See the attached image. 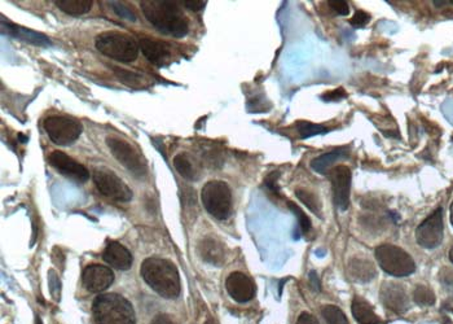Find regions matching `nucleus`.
<instances>
[{"label":"nucleus","mask_w":453,"mask_h":324,"mask_svg":"<svg viewBox=\"0 0 453 324\" xmlns=\"http://www.w3.org/2000/svg\"><path fill=\"white\" fill-rule=\"evenodd\" d=\"M183 6H184L185 8H188V10L198 12V10H204L205 7H206V1H202V0H200V1L185 0V1H183Z\"/></svg>","instance_id":"f704fd0d"},{"label":"nucleus","mask_w":453,"mask_h":324,"mask_svg":"<svg viewBox=\"0 0 453 324\" xmlns=\"http://www.w3.org/2000/svg\"><path fill=\"white\" fill-rule=\"evenodd\" d=\"M56 6L60 10L72 15V16H82L93 8V0H56Z\"/></svg>","instance_id":"5701e85b"},{"label":"nucleus","mask_w":453,"mask_h":324,"mask_svg":"<svg viewBox=\"0 0 453 324\" xmlns=\"http://www.w3.org/2000/svg\"><path fill=\"white\" fill-rule=\"evenodd\" d=\"M296 324H319V321L310 313H302V314L299 315Z\"/></svg>","instance_id":"e433bc0d"},{"label":"nucleus","mask_w":453,"mask_h":324,"mask_svg":"<svg viewBox=\"0 0 453 324\" xmlns=\"http://www.w3.org/2000/svg\"><path fill=\"white\" fill-rule=\"evenodd\" d=\"M451 223H452L453 226V203L452 205H451Z\"/></svg>","instance_id":"a19ab883"},{"label":"nucleus","mask_w":453,"mask_h":324,"mask_svg":"<svg viewBox=\"0 0 453 324\" xmlns=\"http://www.w3.org/2000/svg\"><path fill=\"white\" fill-rule=\"evenodd\" d=\"M104 261L114 269L129 270L132 266V254L118 241H109L102 253Z\"/></svg>","instance_id":"f3484780"},{"label":"nucleus","mask_w":453,"mask_h":324,"mask_svg":"<svg viewBox=\"0 0 453 324\" xmlns=\"http://www.w3.org/2000/svg\"><path fill=\"white\" fill-rule=\"evenodd\" d=\"M450 259H451V262L453 263V247L451 248V250H450Z\"/></svg>","instance_id":"ea45409f"},{"label":"nucleus","mask_w":453,"mask_h":324,"mask_svg":"<svg viewBox=\"0 0 453 324\" xmlns=\"http://www.w3.org/2000/svg\"><path fill=\"white\" fill-rule=\"evenodd\" d=\"M225 288L228 295L236 301V302H249L255 296L257 288L253 281V279L248 277L246 274L235 271L225 280Z\"/></svg>","instance_id":"4468645a"},{"label":"nucleus","mask_w":453,"mask_h":324,"mask_svg":"<svg viewBox=\"0 0 453 324\" xmlns=\"http://www.w3.org/2000/svg\"><path fill=\"white\" fill-rule=\"evenodd\" d=\"M111 7L122 19L129 20V21H136V16L134 15V12L129 10L127 6L122 4L120 1H111Z\"/></svg>","instance_id":"7c9ffc66"},{"label":"nucleus","mask_w":453,"mask_h":324,"mask_svg":"<svg viewBox=\"0 0 453 324\" xmlns=\"http://www.w3.org/2000/svg\"><path fill=\"white\" fill-rule=\"evenodd\" d=\"M369 21L370 16L367 13V12H364V10H358V12L353 15V17L350 20V24H351V26H353V28H364V26H367V24H368Z\"/></svg>","instance_id":"2f4dec72"},{"label":"nucleus","mask_w":453,"mask_h":324,"mask_svg":"<svg viewBox=\"0 0 453 324\" xmlns=\"http://www.w3.org/2000/svg\"><path fill=\"white\" fill-rule=\"evenodd\" d=\"M141 10L145 19L165 36L184 38L189 31V21L176 1L143 0Z\"/></svg>","instance_id":"f257e3e1"},{"label":"nucleus","mask_w":453,"mask_h":324,"mask_svg":"<svg viewBox=\"0 0 453 324\" xmlns=\"http://www.w3.org/2000/svg\"><path fill=\"white\" fill-rule=\"evenodd\" d=\"M443 236V210L439 208L417 227L416 240L422 248L434 249L442 244Z\"/></svg>","instance_id":"9d476101"},{"label":"nucleus","mask_w":453,"mask_h":324,"mask_svg":"<svg viewBox=\"0 0 453 324\" xmlns=\"http://www.w3.org/2000/svg\"><path fill=\"white\" fill-rule=\"evenodd\" d=\"M198 254L204 259L206 263H210L214 266H222L227 259V250L222 242L213 238H206L204 240L200 241L198 247Z\"/></svg>","instance_id":"6ab92c4d"},{"label":"nucleus","mask_w":453,"mask_h":324,"mask_svg":"<svg viewBox=\"0 0 453 324\" xmlns=\"http://www.w3.org/2000/svg\"><path fill=\"white\" fill-rule=\"evenodd\" d=\"M1 31L4 34L17 38L19 40H24L33 46H51V40L46 36L37 33V31H33L30 29L17 26L10 21H7L4 17H1Z\"/></svg>","instance_id":"a211bd4d"},{"label":"nucleus","mask_w":453,"mask_h":324,"mask_svg":"<svg viewBox=\"0 0 453 324\" xmlns=\"http://www.w3.org/2000/svg\"><path fill=\"white\" fill-rule=\"evenodd\" d=\"M49 139L57 146H70L81 137L84 126L79 121L69 116H49L43 122Z\"/></svg>","instance_id":"6e6552de"},{"label":"nucleus","mask_w":453,"mask_h":324,"mask_svg":"<svg viewBox=\"0 0 453 324\" xmlns=\"http://www.w3.org/2000/svg\"><path fill=\"white\" fill-rule=\"evenodd\" d=\"M84 286L91 293H102L114 281V272L104 265H90L82 274Z\"/></svg>","instance_id":"ddd939ff"},{"label":"nucleus","mask_w":453,"mask_h":324,"mask_svg":"<svg viewBox=\"0 0 453 324\" xmlns=\"http://www.w3.org/2000/svg\"><path fill=\"white\" fill-rule=\"evenodd\" d=\"M413 300L417 305L433 306L435 304V295L430 288L418 286L413 292Z\"/></svg>","instance_id":"cd10ccee"},{"label":"nucleus","mask_w":453,"mask_h":324,"mask_svg":"<svg viewBox=\"0 0 453 324\" xmlns=\"http://www.w3.org/2000/svg\"><path fill=\"white\" fill-rule=\"evenodd\" d=\"M376 259L381 269L388 275L403 278L416 271V263L407 252L397 245L383 244L376 249Z\"/></svg>","instance_id":"39448f33"},{"label":"nucleus","mask_w":453,"mask_h":324,"mask_svg":"<svg viewBox=\"0 0 453 324\" xmlns=\"http://www.w3.org/2000/svg\"><path fill=\"white\" fill-rule=\"evenodd\" d=\"M333 190L334 203L340 210H347L351 194V170L347 167H335L329 173Z\"/></svg>","instance_id":"9b49d317"},{"label":"nucleus","mask_w":453,"mask_h":324,"mask_svg":"<svg viewBox=\"0 0 453 324\" xmlns=\"http://www.w3.org/2000/svg\"><path fill=\"white\" fill-rule=\"evenodd\" d=\"M328 3H329V7L332 10H335L338 15L347 16L350 13V7H349V3L347 1H343V0H332V1H328Z\"/></svg>","instance_id":"473e14b6"},{"label":"nucleus","mask_w":453,"mask_h":324,"mask_svg":"<svg viewBox=\"0 0 453 324\" xmlns=\"http://www.w3.org/2000/svg\"><path fill=\"white\" fill-rule=\"evenodd\" d=\"M173 162H174L176 171L183 178L188 180H197L198 169L194 165L192 158L189 157L186 153L176 155Z\"/></svg>","instance_id":"b1692460"},{"label":"nucleus","mask_w":453,"mask_h":324,"mask_svg":"<svg viewBox=\"0 0 453 324\" xmlns=\"http://www.w3.org/2000/svg\"><path fill=\"white\" fill-rule=\"evenodd\" d=\"M352 315L359 324H379L381 319L374 313L373 307L360 297H355L352 301Z\"/></svg>","instance_id":"412c9836"},{"label":"nucleus","mask_w":453,"mask_h":324,"mask_svg":"<svg viewBox=\"0 0 453 324\" xmlns=\"http://www.w3.org/2000/svg\"><path fill=\"white\" fill-rule=\"evenodd\" d=\"M106 146L111 155L120 162V165L126 167L129 173L136 178H145L148 173L147 161L140 151L135 148L129 141L118 137H108Z\"/></svg>","instance_id":"0eeeda50"},{"label":"nucleus","mask_w":453,"mask_h":324,"mask_svg":"<svg viewBox=\"0 0 453 324\" xmlns=\"http://www.w3.org/2000/svg\"><path fill=\"white\" fill-rule=\"evenodd\" d=\"M310 279H311V283H312V286H315V287H316V291H319V289H320V284H319V279H317V277H316V274H315V272H311Z\"/></svg>","instance_id":"58836bf2"},{"label":"nucleus","mask_w":453,"mask_h":324,"mask_svg":"<svg viewBox=\"0 0 453 324\" xmlns=\"http://www.w3.org/2000/svg\"><path fill=\"white\" fill-rule=\"evenodd\" d=\"M201 200L206 212L214 218L224 221L232 212V192L230 185L222 180H212L204 185Z\"/></svg>","instance_id":"423d86ee"},{"label":"nucleus","mask_w":453,"mask_h":324,"mask_svg":"<svg viewBox=\"0 0 453 324\" xmlns=\"http://www.w3.org/2000/svg\"><path fill=\"white\" fill-rule=\"evenodd\" d=\"M381 301L390 311H394L397 314L406 313L409 307L406 289L397 283L388 281L381 287Z\"/></svg>","instance_id":"2eb2a0df"},{"label":"nucleus","mask_w":453,"mask_h":324,"mask_svg":"<svg viewBox=\"0 0 453 324\" xmlns=\"http://www.w3.org/2000/svg\"><path fill=\"white\" fill-rule=\"evenodd\" d=\"M93 183L105 197L120 201L129 203L132 200V191L120 176L108 167H96L93 173Z\"/></svg>","instance_id":"1a4fd4ad"},{"label":"nucleus","mask_w":453,"mask_h":324,"mask_svg":"<svg viewBox=\"0 0 453 324\" xmlns=\"http://www.w3.org/2000/svg\"><path fill=\"white\" fill-rule=\"evenodd\" d=\"M296 129H298L301 137L303 139L312 138V137L320 135V134H325L328 131L326 128H324L321 125H315V123H311V122H299L296 125Z\"/></svg>","instance_id":"c85d7f7f"},{"label":"nucleus","mask_w":453,"mask_h":324,"mask_svg":"<svg viewBox=\"0 0 453 324\" xmlns=\"http://www.w3.org/2000/svg\"><path fill=\"white\" fill-rule=\"evenodd\" d=\"M139 47L143 55L145 56V59L156 66L166 65L173 56L171 46L166 42H162L158 39L141 38Z\"/></svg>","instance_id":"dca6fc26"},{"label":"nucleus","mask_w":453,"mask_h":324,"mask_svg":"<svg viewBox=\"0 0 453 324\" xmlns=\"http://www.w3.org/2000/svg\"><path fill=\"white\" fill-rule=\"evenodd\" d=\"M287 206L290 208V210L293 212V213L296 214V218H298V224H299V229H301V232L303 233V235H305L307 232H310V230H311V221H310V218L305 215V212L301 209V208H298V205L294 204V203H287Z\"/></svg>","instance_id":"c756f323"},{"label":"nucleus","mask_w":453,"mask_h":324,"mask_svg":"<svg viewBox=\"0 0 453 324\" xmlns=\"http://www.w3.org/2000/svg\"><path fill=\"white\" fill-rule=\"evenodd\" d=\"M349 155V151L346 148H335L332 152L324 153L319 157L314 158L311 161V167L316 173L320 174H326L329 170H332L331 167H333L334 164L343 157H346Z\"/></svg>","instance_id":"4be33fe9"},{"label":"nucleus","mask_w":453,"mask_h":324,"mask_svg":"<svg viewBox=\"0 0 453 324\" xmlns=\"http://www.w3.org/2000/svg\"><path fill=\"white\" fill-rule=\"evenodd\" d=\"M111 69H113L114 75L120 79V82L127 84L129 87H143V86L148 84V81H147V78L144 75L134 73L131 70H126V69H122V68H116V66H113Z\"/></svg>","instance_id":"393cba45"},{"label":"nucleus","mask_w":453,"mask_h":324,"mask_svg":"<svg viewBox=\"0 0 453 324\" xmlns=\"http://www.w3.org/2000/svg\"><path fill=\"white\" fill-rule=\"evenodd\" d=\"M93 314L96 324H136L131 302L118 293H102L96 297Z\"/></svg>","instance_id":"7ed1b4c3"},{"label":"nucleus","mask_w":453,"mask_h":324,"mask_svg":"<svg viewBox=\"0 0 453 324\" xmlns=\"http://www.w3.org/2000/svg\"><path fill=\"white\" fill-rule=\"evenodd\" d=\"M35 324H43V323H42V321H40V318H38L37 322H35Z\"/></svg>","instance_id":"79ce46f5"},{"label":"nucleus","mask_w":453,"mask_h":324,"mask_svg":"<svg viewBox=\"0 0 453 324\" xmlns=\"http://www.w3.org/2000/svg\"><path fill=\"white\" fill-rule=\"evenodd\" d=\"M347 272L350 278L358 283H368L377 274L374 265L365 259H352L349 262Z\"/></svg>","instance_id":"aec40b11"},{"label":"nucleus","mask_w":453,"mask_h":324,"mask_svg":"<svg viewBox=\"0 0 453 324\" xmlns=\"http://www.w3.org/2000/svg\"><path fill=\"white\" fill-rule=\"evenodd\" d=\"M278 178V173H272V174H269V176L266 178V185H267V188L271 190L272 192H275V194H278V185H276Z\"/></svg>","instance_id":"c9c22d12"},{"label":"nucleus","mask_w":453,"mask_h":324,"mask_svg":"<svg viewBox=\"0 0 453 324\" xmlns=\"http://www.w3.org/2000/svg\"><path fill=\"white\" fill-rule=\"evenodd\" d=\"M48 161L60 174L78 183H84L90 179V171L81 162L75 161L74 158L67 156L61 151L52 152L48 156Z\"/></svg>","instance_id":"f8f14e48"},{"label":"nucleus","mask_w":453,"mask_h":324,"mask_svg":"<svg viewBox=\"0 0 453 324\" xmlns=\"http://www.w3.org/2000/svg\"><path fill=\"white\" fill-rule=\"evenodd\" d=\"M343 98H346V93H344L343 88H337L332 93H324L323 95V100H325V102H338Z\"/></svg>","instance_id":"72a5a7b5"},{"label":"nucleus","mask_w":453,"mask_h":324,"mask_svg":"<svg viewBox=\"0 0 453 324\" xmlns=\"http://www.w3.org/2000/svg\"><path fill=\"white\" fill-rule=\"evenodd\" d=\"M323 316L326 324H349L346 315L337 306H324Z\"/></svg>","instance_id":"bb28decb"},{"label":"nucleus","mask_w":453,"mask_h":324,"mask_svg":"<svg viewBox=\"0 0 453 324\" xmlns=\"http://www.w3.org/2000/svg\"><path fill=\"white\" fill-rule=\"evenodd\" d=\"M296 196L308 209H311L312 213L316 214L317 217H321V214H320L321 205H320L319 199L316 197V194L310 192V191H307L305 188H299V190H296Z\"/></svg>","instance_id":"a878e982"},{"label":"nucleus","mask_w":453,"mask_h":324,"mask_svg":"<svg viewBox=\"0 0 453 324\" xmlns=\"http://www.w3.org/2000/svg\"><path fill=\"white\" fill-rule=\"evenodd\" d=\"M150 324H176L173 318L167 314H158L152 319Z\"/></svg>","instance_id":"4c0bfd02"},{"label":"nucleus","mask_w":453,"mask_h":324,"mask_svg":"<svg viewBox=\"0 0 453 324\" xmlns=\"http://www.w3.org/2000/svg\"><path fill=\"white\" fill-rule=\"evenodd\" d=\"M95 46L104 56L120 63H132L139 56V45L129 34L120 31H105L95 39Z\"/></svg>","instance_id":"20e7f679"},{"label":"nucleus","mask_w":453,"mask_h":324,"mask_svg":"<svg viewBox=\"0 0 453 324\" xmlns=\"http://www.w3.org/2000/svg\"><path fill=\"white\" fill-rule=\"evenodd\" d=\"M140 274L149 287L158 295L167 300H174L180 295V277L175 265L162 259H147L141 268Z\"/></svg>","instance_id":"f03ea898"}]
</instances>
